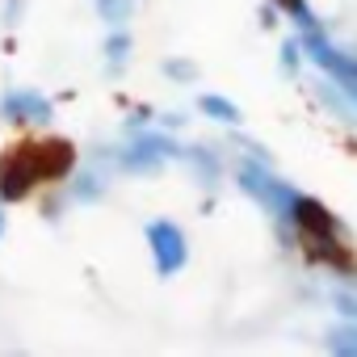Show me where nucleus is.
<instances>
[{"mask_svg": "<svg viewBox=\"0 0 357 357\" xmlns=\"http://www.w3.org/2000/svg\"><path fill=\"white\" fill-rule=\"evenodd\" d=\"M353 344V248L244 126L147 109L0 155V353Z\"/></svg>", "mask_w": 357, "mask_h": 357, "instance_id": "f257e3e1", "label": "nucleus"}]
</instances>
